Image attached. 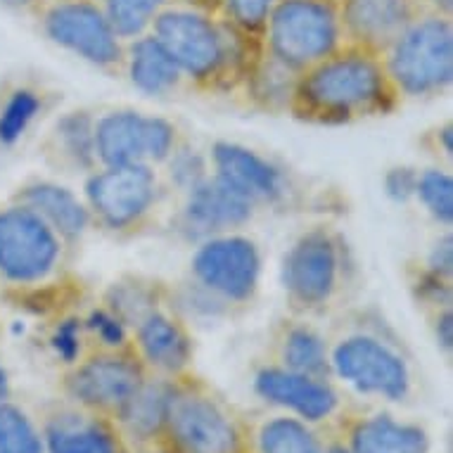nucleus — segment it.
Returning <instances> with one entry per match:
<instances>
[{
  "mask_svg": "<svg viewBox=\"0 0 453 453\" xmlns=\"http://www.w3.org/2000/svg\"><path fill=\"white\" fill-rule=\"evenodd\" d=\"M50 453H124L117 437L97 423H55L48 430Z\"/></svg>",
  "mask_w": 453,
  "mask_h": 453,
  "instance_id": "22",
  "label": "nucleus"
},
{
  "mask_svg": "<svg viewBox=\"0 0 453 453\" xmlns=\"http://www.w3.org/2000/svg\"><path fill=\"white\" fill-rule=\"evenodd\" d=\"M45 31L55 43L65 45L83 60L110 67L119 62L121 48L107 17L86 0L58 3L45 15Z\"/></svg>",
  "mask_w": 453,
  "mask_h": 453,
  "instance_id": "8",
  "label": "nucleus"
},
{
  "mask_svg": "<svg viewBox=\"0 0 453 453\" xmlns=\"http://www.w3.org/2000/svg\"><path fill=\"white\" fill-rule=\"evenodd\" d=\"M141 385V371L121 357L90 358L69 378V392L76 402L110 411H121Z\"/></svg>",
  "mask_w": 453,
  "mask_h": 453,
  "instance_id": "13",
  "label": "nucleus"
},
{
  "mask_svg": "<svg viewBox=\"0 0 453 453\" xmlns=\"http://www.w3.org/2000/svg\"><path fill=\"white\" fill-rule=\"evenodd\" d=\"M282 357L290 371L309 375V378H319L327 371L326 347L320 342L319 334L306 327H297L288 334Z\"/></svg>",
  "mask_w": 453,
  "mask_h": 453,
  "instance_id": "25",
  "label": "nucleus"
},
{
  "mask_svg": "<svg viewBox=\"0 0 453 453\" xmlns=\"http://www.w3.org/2000/svg\"><path fill=\"white\" fill-rule=\"evenodd\" d=\"M180 69L164 50L162 43L152 38H141L131 50V81L150 96H162L179 83Z\"/></svg>",
  "mask_w": 453,
  "mask_h": 453,
  "instance_id": "21",
  "label": "nucleus"
},
{
  "mask_svg": "<svg viewBox=\"0 0 453 453\" xmlns=\"http://www.w3.org/2000/svg\"><path fill=\"white\" fill-rule=\"evenodd\" d=\"M261 453H320V444L304 425L292 418H278L261 427Z\"/></svg>",
  "mask_w": 453,
  "mask_h": 453,
  "instance_id": "24",
  "label": "nucleus"
},
{
  "mask_svg": "<svg viewBox=\"0 0 453 453\" xmlns=\"http://www.w3.org/2000/svg\"><path fill=\"white\" fill-rule=\"evenodd\" d=\"M330 453H347V451H344V449H333Z\"/></svg>",
  "mask_w": 453,
  "mask_h": 453,
  "instance_id": "41",
  "label": "nucleus"
},
{
  "mask_svg": "<svg viewBox=\"0 0 453 453\" xmlns=\"http://www.w3.org/2000/svg\"><path fill=\"white\" fill-rule=\"evenodd\" d=\"M62 141L67 142L69 155H74L79 162H88L90 157L96 155V141H93V128L88 119H83L79 114L67 117L60 124Z\"/></svg>",
  "mask_w": 453,
  "mask_h": 453,
  "instance_id": "30",
  "label": "nucleus"
},
{
  "mask_svg": "<svg viewBox=\"0 0 453 453\" xmlns=\"http://www.w3.org/2000/svg\"><path fill=\"white\" fill-rule=\"evenodd\" d=\"M340 378L361 392L382 394L387 399H403L409 392V371L403 361L372 337L344 340L333 354Z\"/></svg>",
  "mask_w": 453,
  "mask_h": 453,
  "instance_id": "9",
  "label": "nucleus"
},
{
  "mask_svg": "<svg viewBox=\"0 0 453 453\" xmlns=\"http://www.w3.org/2000/svg\"><path fill=\"white\" fill-rule=\"evenodd\" d=\"M58 257V235L36 211L29 207L0 211V273L17 282L41 280Z\"/></svg>",
  "mask_w": 453,
  "mask_h": 453,
  "instance_id": "4",
  "label": "nucleus"
},
{
  "mask_svg": "<svg viewBox=\"0 0 453 453\" xmlns=\"http://www.w3.org/2000/svg\"><path fill=\"white\" fill-rule=\"evenodd\" d=\"M434 5H437L439 10H444V12H451L453 0H434Z\"/></svg>",
  "mask_w": 453,
  "mask_h": 453,
  "instance_id": "40",
  "label": "nucleus"
},
{
  "mask_svg": "<svg viewBox=\"0 0 453 453\" xmlns=\"http://www.w3.org/2000/svg\"><path fill=\"white\" fill-rule=\"evenodd\" d=\"M0 453H43L36 427L12 403L0 406Z\"/></svg>",
  "mask_w": 453,
  "mask_h": 453,
  "instance_id": "26",
  "label": "nucleus"
},
{
  "mask_svg": "<svg viewBox=\"0 0 453 453\" xmlns=\"http://www.w3.org/2000/svg\"><path fill=\"white\" fill-rule=\"evenodd\" d=\"M214 164L216 176L250 202L273 200L280 195V173L252 150L219 142L214 148Z\"/></svg>",
  "mask_w": 453,
  "mask_h": 453,
  "instance_id": "16",
  "label": "nucleus"
},
{
  "mask_svg": "<svg viewBox=\"0 0 453 453\" xmlns=\"http://www.w3.org/2000/svg\"><path fill=\"white\" fill-rule=\"evenodd\" d=\"M3 5H8V8H22V5H27V3H31V0H0Z\"/></svg>",
  "mask_w": 453,
  "mask_h": 453,
  "instance_id": "39",
  "label": "nucleus"
},
{
  "mask_svg": "<svg viewBox=\"0 0 453 453\" xmlns=\"http://www.w3.org/2000/svg\"><path fill=\"white\" fill-rule=\"evenodd\" d=\"M90 207L111 228H124L141 219L155 200V176L145 164L110 166L86 186Z\"/></svg>",
  "mask_w": 453,
  "mask_h": 453,
  "instance_id": "10",
  "label": "nucleus"
},
{
  "mask_svg": "<svg viewBox=\"0 0 453 453\" xmlns=\"http://www.w3.org/2000/svg\"><path fill=\"white\" fill-rule=\"evenodd\" d=\"M142 357L159 371L176 372L190 361V342L186 333L162 313H150L138 330Z\"/></svg>",
  "mask_w": 453,
  "mask_h": 453,
  "instance_id": "20",
  "label": "nucleus"
},
{
  "mask_svg": "<svg viewBox=\"0 0 453 453\" xmlns=\"http://www.w3.org/2000/svg\"><path fill=\"white\" fill-rule=\"evenodd\" d=\"M430 266H432V273L437 275V278H449V275H451L453 247L449 235L437 242V247H434V252H432L430 257Z\"/></svg>",
  "mask_w": 453,
  "mask_h": 453,
  "instance_id": "36",
  "label": "nucleus"
},
{
  "mask_svg": "<svg viewBox=\"0 0 453 453\" xmlns=\"http://www.w3.org/2000/svg\"><path fill=\"white\" fill-rule=\"evenodd\" d=\"M52 347L65 361H74L79 354V323L76 320H65L52 334Z\"/></svg>",
  "mask_w": 453,
  "mask_h": 453,
  "instance_id": "33",
  "label": "nucleus"
},
{
  "mask_svg": "<svg viewBox=\"0 0 453 453\" xmlns=\"http://www.w3.org/2000/svg\"><path fill=\"white\" fill-rule=\"evenodd\" d=\"M278 0H226L228 12L245 29H259L271 15V10Z\"/></svg>",
  "mask_w": 453,
  "mask_h": 453,
  "instance_id": "31",
  "label": "nucleus"
},
{
  "mask_svg": "<svg viewBox=\"0 0 453 453\" xmlns=\"http://www.w3.org/2000/svg\"><path fill=\"white\" fill-rule=\"evenodd\" d=\"M155 38L172 55L180 72L195 79L216 74V69L221 67L226 58L219 29L197 12L172 10L159 15L155 22Z\"/></svg>",
  "mask_w": 453,
  "mask_h": 453,
  "instance_id": "7",
  "label": "nucleus"
},
{
  "mask_svg": "<svg viewBox=\"0 0 453 453\" xmlns=\"http://www.w3.org/2000/svg\"><path fill=\"white\" fill-rule=\"evenodd\" d=\"M8 396H10L8 372L3 371V365H0V406H3V403H8Z\"/></svg>",
  "mask_w": 453,
  "mask_h": 453,
  "instance_id": "38",
  "label": "nucleus"
},
{
  "mask_svg": "<svg viewBox=\"0 0 453 453\" xmlns=\"http://www.w3.org/2000/svg\"><path fill=\"white\" fill-rule=\"evenodd\" d=\"M273 60L288 69H309L333 55L340 17L327 0H278L268 15Z\"/></svg>",
  "mask_w": 453,
  "mask_h": 453,
  "instance_id": "2",
  "label": "nucleus"
},
{
  "mask_svg": "<svg viewBox=\"0 0 453 453\" xmlns=\"http://www.w3.org/2000/svg\"><path fill=\"white\" fill-rule=\"evenodd\" d=\"M437 340H439V344L444 347V349H451L453 319H451V313H449V311H446L444 316L437 320Z\"/></svg>",
  "mask_w": 453,
  "mask_h": 453,
  "instance_id": "37",
  "label": "nucleus"
},
{
  "mask_svg": "<svg viewBox=\"0 0 453 453\" xmlns=\"http://www.w3.org/2000/svg\"><path fill=\"white\" fill-rule=\"evenodd\" d=\"M88 326L100 334V340H103L104 344H110V347H119V344H124V337H127L124 326H121L119 319H114V316H110V313H104V311L93 313Z\"/></svg>",
  "mask_w": 453,
  "mask_h": 453,
  "instance_id": "32",
  "label": "nucleus"
},
{
  "mask_svg": "<svg viewBox=\"0 0 453 453\" xmlns=\"http://www.w3.org/2000/svg\"><path fill=\"white\" fill-rule=\"evenodd\" d=\"M252 202L233 190L226 180L202 179L197 186L190 188V197L186 204L188 223L202 233L233 228L250 219Z\"/></svg>",
  "mask_w": 453,
  "mask_h": 453,
  "instance_id": "17",
  "label": "nucleus"
},
{
  "mask_svg": "<svg viewBox=\"0 0 453 453\" xmlns=\"http://www.w3.org/2000/svg\"><path fill=\"white\" fill-rule=\"evenodd\" d=\"M344 27L365 50H387L411 24L409 0H347Z\"/></svg>",
  "mask_w": 453,
  "mask_h": 453,
  "instance_id": "14",
  "label": "nucleus"
},
{
  "mask_svg": "<svg viewBox=\"0 0 453 453\" xmlns=\"http://www.w3.org/2000/svg\"><path fill=\"white\" fill-rule=\"evenodd\" d=\"M389 76L368 50L327 55L295 83V110L316 121H344L385 110Z\"/></svg>",
  "mask_w": 453,
  "mask_h": 453,
  "instance_id": "1",
  "label": "nucleus"
},
{
  "mask_svg": "<svg viewBox=\"0 0 453 453\" xmlns=\"http://www.w3.org/2000/svg\"><path fill=\"white\" fill-rule=\"evenodd\" d=\"M22 197L24 204L31 211H36L52 231H58L60 235L74 238V235H81L83 228L88 226V211L67 188L36 183V186L27 188Z\"/></svg>",
  "mask_w": 453,
  "mask_h": 453,
  "instance_id": "19",
  "label": "nucleus"
},
{
  "mask_svg": "<svg viewBox=\"0 0 453 453\" xmlns=\"http://www.w3.org/2000/svg\"><path fill=\"white\" fill-rule=\"evenodd\" d=\"M193 271L207 290L242 302L252 297L259 280V252L245 238L211 240L195 254Z\"/></svg>",
  "mask_w": 453,
  "mask_h": 453,
  "instance_id": "11",
  "label": "nucleus"
},
{
  "mask_svg": "<svg viewBox=\"0 0 453 453\" xmlns=\"http://www.w3.org/2000/svg\"><path fill=\"white\" fill-rule=\"evenodd\" d=\"M337 282V250L326 233H309L282 261V285L295 302L323 304Z\"/></svg>",
  "mask_w": 453,
  "mask_h": 453,
  "instance_id": "12",
  "label": "nucleus"
},
{
  "mask_svg": "<svg viewBox=\"0 0 453 453\" xmlns=\"http://www.w3.org/2000/svg\"><path fill=\"white\" fill-rule=\"evenodd\" d=\"M385 186L394 200H409L411 195H416L418 173H413L411 169H394L387 173Z\"/></svg>",
  "mask_w": 453,
  "mask_h": 453,
  "instance_id": "34",
  "label": "nucleus"
},
{
  "mask_svg": "<svg viewBox=\"0 0 453 453\" xmlns=\"http://www.w3.org/2000/svg\"><path fill=\"white\" fill-rule=\"evenodd\" d=\"M38 97L31 90H17L0 111V142H15L36 117Z\"/></svg>",
  "mask_w": 453,
  "mask_h": 453,
  "instance_id": "29",
  "label": "nucleus"
},
{
  "mask_svg": "<svg viewBox=\"0 0 453 453\" xmlns=\"http://www.w3.org/2000/svg\"><path fill=\"white\" fill-rule=\"evenodd\" d=\"M254 387L266 402L297 411L306 420L327 418L337 406V396L326 382L295 371H278V368L261 371Z\"/></svg>",
  "mask_w": 453,
  "mask_h": 453,
  "instance_id": "15",
  "label": "nucleus"
},
{
  "mask_svg": "<svg viewBox=\"0 0 453 453\" xmlns=\"http://www.w3.org/2000/svg\"><path fill=\"white\" fill-rule=\"evenodd\" d=\"M389 81L409 96H430L451 83L453 31L444 17L411 22L392 43Z\"/></svg>",
  "mask_w": 453,
  "mask_h": 453,
  "instance_id": "3",
  "label": "nucleus"
},
{
  "mask_svg": "<svg viewBox=\"0 0 453 453\" xmlns=\"http://www.w3.org/2000/svg\"><path fill=\"white\" fill-rule=\"evenodd\" d=\"M172 396L173 389L166 385H141L134 396L121 406V420L131 427L134 434L150 437L152 432L164 427Z\"/></svg>",
  "mask_w": 453,
  "mask_h": 453,
  "instance_id": "23",
  "label": "nucleus"
},
{
  "mask_svg": "<svg viewBox=\"0 0 453 453\" xmlns=\"http://www.w3.org/2000/svg\"><path fill=\"white\" fill-rule=\"evenodd\" d=\"M164 427L180 453H238V432L228 416L200 394L173 392Z\"/></svg>",
  "mask_w": 453,
  "mask_h": 453,
  "instance_id": "6",
  "label": "nucleus"
},
{
  "mask_svg": "<svg viewBox=\"0 0 453 453\" xmlns=\"http://www.w3.org/2000/svg\"><path fill=\"white\" fill-rule=\"evenodd\" d=\"M164 0H107V22L117 36H138L157 17Z\"/></svg>",
  "mask_w": 453,
  "mask_h": 453,
  "instance_id": "27",
  "label": "nucleus"
},
{
  "mask_svg": "<svg viewBox=\"0 0 453 453\" xmlns=\"http://www.w3.org/2000/svg\"><path fill=\"white\" fill-rule=\"evenodd\" d=\"M173 135L176 131L169 121L145 117L138 111H111L93 128L96 155L107 166L166 159L172 155Z\"/></svg>",
  "mask_w": 453,
  "mask_h": 453,
  "instance_id": "5",
  "label": "nucleus"
},
{
  "mask_svg": "<svg viewBox=\"0 0 453 453\" xmlns=\"http://www.w3.org/2000/svg\"><path fill=\"white\" fill-rule=\"evenodd\" d=\"M427 437L416 425H402L389 416L364 420L351 432V453H425Z\"/></svg>",
  "mask_w": 453,
  "mask_h": 453,
  "instance_id": "18",
  "label": "nucleus"
},
{
  "mask_svg": "<svg viewBox=\"0 0 453 453\" xmlns=\"http://www.w3.org/2000/svg\"><path fill=\"white\" fill-rule=\"evenodd\" d=\"M173 176H176V180H179L180 186H188V188L197 186V183L202 180L200 157H195V155L176 157V162H173Z\"/></svg>",
  "mask_w": 453,
  "mask_h": 453,
  "instance_id": "35",
  "label": "nucleus"
},
{
  "mask_svg": "<svg viewBox=\"0 0 453 453\" xmlns=\"http://www.w3.org/2000/svg\"><path fill=\"white\" fill-rule=\"evenodd\" d=\"M416 195L441 223L453 221V180L444 172H425L418 176Z\"/></svg>",
  "mask_w": 453,
  "mask_h": 453,
  "instance_id": "28",
  "label": "nucleus"
}]
</instances>
